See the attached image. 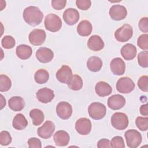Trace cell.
Instances as JSON below:
<instances>
[{
  "mask_svg": "<svg viewBox=\"0 0 148 148\" xmlns=\"http://www.w3.org/2000/svg\"><path fill=\"white\" fill-rule=\"evenodd\" d=\"M23 17L28 24L31 26H36L42 21L43 14L38 7L30 6L24 10Z\"/></svg>",
  "mask_w": 148,
  "mask_h": 148,
  "instance_id": "obj_1",
  "label": "cell"
},
{
  "mask_svg": "<svg viewBox=\"0 0 148 148\" xmlns=\"http://www.w3.org/2000/svg\"><path fill=\"white\" fill-rule=\"evenodd\" d=\"M44 24L46 29L52 32L58 31L62 27L61 19L53 13H50L46 16Z\"/></svg>",
  "mask_w": 148,
  "mask_h": 148,
  "instance_id": "obj_2",
  "label": "cell"
},
{
  "mask_svg": "<svg viewBox=\"0 0 148 148\" xmlns=\"http://www.w3.org/2000/svg\"><path fill=\"white\" fill-rule=\"evenodd\" d=\"M88 112L91 118L94 120L103 119L106 113V106L100 102H92L88 108Z\"/></svg>",
  "mask_w": 148,
  "mask_h": 148,
  "instance_id": "obj_3",
  "label": "cell"
},
{
  "mask_svg": "<svg viewBox=\"0 0 148 148\" xmlns=\"http://www.w3.org/2000/svg\"><path fill=\"white\" fill-rule=\"evenodd\" d=\"M124 136L126 140L128 147L130 148H136L138 147L142 142V135L139 131L136 130H127Z\"/></svg>",
  "mask_w": 148,
  "mask_h": 148,
  "instance_id": "obj_4",
  "label": "cell"
},
{
  "mask_svg": "<svg viewBox=\"0 0 148 148\" xmlns=\"http://www.w3.org/2000/svg\"><path fill=\"white\" fill-rule=\"evenodd\" d=\"M132 35L133 29L131 25L125 24L115 31L114 38L119 42H125L131 38Z\"/></svg>",
  "mask_w": 148,
  "mask_h": 148,
  "instance_id": "obj_5",
  "label": "cell"
},
{
  "mask_svg": "<svg viewBox=\"0 0 148 148\" xmlns=\"http://www.w3.org/2000/svg\"><path fill=\"white\" fill-rule=\"evenodd\" d=\"M111 124L116 130H125L128 125L127 116L122 112H116L111 117Z\"/></svg>",
  "mask_w": 148,
  "mask_h": 148,
  "instance_id": "obj_6",
  "label": "cell"
},
{
  "mask_svg": "<svg viewBox=\"0 0 148 148\" xmlns=\"http://www.w3.org/2000/svg\"><path fill=\"white\" fill-rule=\"evenodd\" d=\"M135 85L132 80L128 77H123L119 79L116 83L117 90L123 94H128L135 88Z\"/></svg>",
  "mask_w": 148,
  "mask_h": 148,
  "instance_id": "obj_7",
  "label": "cell"
},
{
  "mask_svg": "<svg viewBox=\"0 0 148 148\" xmlns=\"http://www.w3.org/2000/svg\"><path fill=\"white\" fill-rule=\"evenodd\" d=\"M46 34L43 29H34L28 36V39L31 44L34 46H39L42 45L45 41Z\"/></svg>",
  "mask_w": 148,
  "mask_h": 148,
  "instance_id": "obj_8",
  "label": "cell"
},
{
  "mask_svg": "<svg viewBox=\"0 0 148 148\" xmlns=\"http://www.w3.org/2000/svg\"><path fill=\"white\" fill-rule=\"evenodd\" d=\"M56 112L58 116L63 120L68 119L72 114V107L67 102H59L56 107Z\"/></svg>",
  "mask_w": 148,
  "mask_h": 148,
  "instance_id": "obj_9",
  "label": "cell"
},
{
  "mask_svg": "<svg viewBox=\"0 0 148 148\" xmlns=\"http://www.w3.org/2000/svg\"><path fill=\"white\" fill-rule=\"evenodd\" d=\"M109 14L112 19L116 21L124 20L127 15L126 8L120 5H114L109 9Z\"/></svg>",
  "mask_w": 148,
  "mask_h": 148,
  "instance_id": "obj_10",
  "label": "cell"
},
{
  "mask_svg": "<svg viewBox=\"0 0 148 148\" xmlns=\"http://www.w3.org/2000/svg\"><path fill=\"white\" fill-rule=\"evenodd\" d=\"M75 129L82 135H88L91 130V121L86 117L79 119L75 123Z\"/></svg>",
  "mask_w": 148,
  "mask_h": 148,
  "instance_id": "obj_11",
  "label": "cell"
},
{
  "mask_svg": "<svg viewBox=\"0 0 148 148\" xmlns=\"http://www.w3.org/2000/svg\"><path fill=\"white\" fill-rule=\"evenodd\" d=\"M55 130V125L51 121H46L37 130L38 135L43 139H49L53 134Z\"/></svg>",
  "mask_w": 148,
  "mask_h": 148,
  "instance_id": "obj_12",
  "label": "cell"
},
{
  "mask_svg": "<svg viewBox=\"0 0 148 148\" xmlns=\"http://www.w3.org/2000/svg\"><path fill=\"white\" fill-rule=\"evenodd\" d=\"M62 17L66 24L73 25L79 21L80 15L77 9L71 8L66 9L64 12Z\"/></svg>",
  "mask_w": 148,
  "mask_h": 148,
  "instance_id": "obj_13",
  "label": "cell"
},
{
  "mask_svg": "<svg viewBox=\"0 0 148 148\" xmlns=\"http://www.w3.org/2000/svg\"><path fill=\"white\" fill-rule=\"evenodd\" d=\"M36 57L42 63H48L53 60L54 53L50 49L41 47L36 51Z\"/></svg>",
  "mask_w": 148,
  "mask_h": 148,
  "instance_id": "obj_14",
  "label": "cell"
},
{
  "mask_svg": "<svg viewBox=\"0 0 148 148\" xmlns=\"http://www.w3.org/2000/svg\"><path fill=\"white\" fill-rule=\"evenodd\" d=\"M36 97L39 102L43 103H47L54 99V94L52 90L45 87L39 89L36 92Z\"/></svg>",
  "mask_w": 148,
  "mask_h": 148,
  "instance_id": "obj_15",
  "label": "cell"
},
{
  "mask_svg": "<svg viewBox=\"0 0 148 148\" xmlns=\"http://www.w3.org/2000/svg\"><path fill=\"white\" fill-rule=\"evenodd\" d=\"M125 104V99L120 94L113 95L108 99V106L112 110H119Z\"/></svg>",
  "mask_w": 148,
  "mask_h": 148,
  "instance_id": "obj_16",
  "label": "cell"
},
{
  "mask_svg": "<svg viewBox=\"0 0 148 148\" xmlns=\"http://www.w3.org/2000/svg\"><path fill=\"white\" fill-rule=\"evenodd\" d=\"M112 73L115 75H122L125 73V64L124 61L119 57L113 58L110 64Z\"/></svg>",
  "mask_w": 148,
  "mask_h": 148,
  "instance_id": "obj_17",
  "label": "cell"
},
{
  "mask_svg": "<svg viewBox=\"0 0 148 148\" xmlns=\"http://www.w3.org/2000/svg\"><path fill=\"white\" fill-rule=\"evenodd\" d=\"M72 76L71 68L66 65H64L56 73V78L62 83H66Z\"/></svg>",
  "mask_w": 148,
  "mask_h": 148,
  "instance_id": "obj_18",
  "label": "cell"
},
{
  "mask_svg": "<svg viewBox=\"0 0 148 148\" xmlns=\"http://www.w3.org/2000/svg\"><path fill=\"white\" fill-rule=\"evenodd\" d=\"M53 139L57 146H65L68 145L69 142L70 136L67 132L60 130L56 132L53 135Z\"/></svg>",
  "mask_w": 148,
  "mask_h": 148,
  "instance_id": "obj_19",
  "label": "cell"
},
{
  "mask_svg": "<svg viewBox=\"0 0 148 148\" xmlns=\"http://www.w3.org/2000/svg\"><path fill=\"white\" fill-rule=\"evenodd\" d=\"M87 46L92 51H98L104 47V42L99 35H94L88 39Z\"/></svg>",
  "mask_w": 148,
  "mask_h": 148,
  "instance_id": "obj_20",
  "label": "cell"
},
{
  "mask_svg": "<svg viewBox=\"0 0 148 148\" xmlns=\"http://www.w3.org/2000/svg\"><path fill=\"white\" fill-rule=\"evenodd\" d=\"M120 52L122 57L125 60H131L135 57L137 50L134 45L127 43L121 47Z\"/></svg>",
  "mask_w": 148,
  "mask_h": 148,
  "instance_id": "obj_21",
  "label": "cell"
},
{
  "mask_svg": "<svg viewBox=\"0 0 148 148\" xmlns=\"http://www.w3.org/2000/svg\"><path fill=\"white\" fill-rule=\"evenodd\" d=\"M95 91L98 96L103 97L109 95L112 93V88L108 83L101 81L96 84Z\"/></svg>",
  "mask_w": 148,
  "mask_h": 148,
  "instance_id": "obj_22",
  "label": "cell"
},
{
  "mask_svg": "<svg viewBox=\"0 0 148 148\" xmlns=\"http://www.w3.org/2000/svg\"><path fill=\"white\" fill-rule=\"evenodd\" d=\"M8 105L10 109L13 111H21L24 108L25 102L21 97L14 96L9 99Z\"/></svg>",
  "mask_w": 148,
  "mask_h": 148,
  "instance_id": "obj_23",
  "label": "cell"
},
{
  "mask_svg": "<svg viewBox=\"0 0 148 148\" xmlns=\"http://www.w3.org/2000/svg\"><path fill=\"white\" fill-rule=\"evenodd\" d=\"M16 53L17 56L21 60H27L32 54V48L27 45H20L16 47Z\"/></svg>",
  "mask_w": 148,
  "mask_h": 148,
  "instance_id": "obj_24",
  "label": "cell"
},
{
  "mask_svg": "<svg viewBox=\"0 0 148 148\" xmlns=\"http://www.w3.org/2000/svg\"><path fill=\"white\" fill-rule=\"evenodd\" d=\"M92 27L91 23L86 20L80 21L77 27V32L78 34L82 36H87L92 32Z\"/></svg>",
  "mask_w": 148,
  "mask_h": 148,
  "instance_id": "obj_25",
  "label": "cell"
},
{
  "mask_svg": "<svg viewBox=\"0 0 148 148\" xmlns=\"http://www.w3.org/2000/svg\"><path fill=\"white\" fill-rule=\"evenodd\" d=\"M12 125L17 130H23L28 125V121L23 114L18 113L14 117Z\"/></svg>",
  "mask_w": 148,
  "mask_h": 148,
  "instance_id": "obj_26",
  "label": "cell"
},
{
  "mask_svg": "<svg viewBox=\"0 0 148 148\" xmlns=\"http://www.w3.org/2000/svg\"><path fill=\"white\" fill-rule=\"evenodd\" d=\"M87 66L90 71L96 72L101 70L102 66V61L99 57L92 56L88 59Z\"/></svg>",
  "mask_w": 148,
  "mask_h": 148,
  "instance_id": "obj_27",
  "label": "cell"
},
{
  "mask_svg": "<svg viewBox=\"0 0 148 148\" xmlns=\"http://www.w3.org/2000/svg\"><path fill=\"white\" fill-rule=\"evenodd\" d=\"M29 116L32 119L34 125H39L43 123L45 119L43 112L39 109H34L29 112Z\"/></svg>",
  "mask_w": 148,
  "mask_h": 148,
  "instance_id": "obj_28",
  "label": "cell"
},
{
  "mask_svg": "<svg viewBox=\"0 0 148 148\" xmlns=\"http://www.w3.org/2000/svg\"><path fill=\"white\" fill-rule=\"evenodd\" d=\"M68 87L74 91L80 90L83 87V80L78 75H73L67 83Z\"/></svg>",
  "mask_w": 148,
  "mask_h": 148,
  "instance_id": "obj_29",
  "label": "cell"
},
{
  "mask_svg": "<svg viewBox=\"0 0 148 148\" xmlns=\"http://www.w3.org/2000/svg\"><path fill=\"white\" fill-rule=\"evenodd\" d=\"M49 79V73L47 71L44 69H38L34 75L35 81L38 84H44L46 83Z\"/></svg>",
  "mask_w": 148,
  "mask_h": 148,
  "instance_id": "obj_30",
  "label": "cell"
},
{
  "mask_svg": "<svg viewBox=\"0 0 148 148\" xmlns=\"http://www.w3.org/2000/svg\"><path fill=\"white\" fill-rule=\"evenodd\" d=\"M12 86L10 79L5 75H0V91L5 92L10 90Z\"/></svg>",
  "mask_w": 148,
  "mask_h": 148,
  "instance_id": "obj_31",
  "label": "cell"
},
{
  "mask_svg": "<svg viewBox=\"0 0 148 148\" xmlns=\"http://www.w3.org/2000/svg\"><path fill=\"white\" fill-rule=\"evenodd\" d=\"M2 46L6 49H10L16 45V41L13 37L10 35H6L1 40Z\"/></svg>",
  "mask_w": 148,
  "mask_h": 148,
  "instance_id": "obj_32",
  "label": "cell"
},
{
  "mask_svg": "<svg viewBox=\"0 0 148 148\" xmlns=\"http://www.w3.org/2000/svg\"><path fill=\"white\" fill-rule=\"evenodd\" d=\"M135 124L139 130L142 131H146L148 129V117L138 116L135 120Z\"/></svg>",
  "mask_w": 148,
  "mask_h": 148,
  "instance_id": "obj_33",
  "label": "cell"
},
{
  "mask_svg": "<svg viewBox=\"0 0 148 148\" xmlns=\"http://www.w3.org/2000/svg\"><path fill=\"white\" fill-rule=\"evenodd\" d=\"M138 61L139 65L143 68L148 66V52L147 51H142L138 55Z\"/></svg>",
  "mask_w": 148,
  "mask_h": 148,
  "instance_id": "obj_34",
  "label": "cell"
},
{
  "mask_svg": "<svg viewBox=\"0 0 148 148\" xmlns=\"http://www.w3.org/2000/svg\"><path fill=\"white\" fill-rule=\"evenodd\" d=\"M138 46L142 50L147 51L148 50V35L142 34L139 36L137 40Z\"/></svg>",
  "mask_w": 148,
  "mask_h": 148,
  "instance_id": "obj_35",
  "label": "cell"
},
{
  "mask_svg": "<svg viewBox=\"0 0 148 148\" xmlns=\"http://www.w3.org/2000/svg\"><path fill=\"white\" fill-rule=\"evenodd\" d=\"M12 142V137L7 131H2L0 132V144L2 146H7Z\"/></svg>",
  "mask_w": 148,
  "mask_h": 148,
  "instance_id": "obj_36",
  "label": "cell"
},
{
  "mask_svg": "<svg viewBox=\"0 0 148 148\" xmlns=\"http://www.w3.org/2000/svg\"><path fill=\"white\" fill-rule=\"evenodd\" d=\"M110 146L113 148H124L125 144L123 138L120 136L113 137L110 142Z\"/></svg>",
  "mask_w": 148,
  "mask_h": 148,
  "instance_id": "obj_37",
  "label": "cell"
},
{
  "mask_svg": "<svg viewBox=\"0 0 148 148\" xmlns=\"http://www.w3.org/2000/svg\"><path fill=\"white\" fill-rule=\"evenodd\" d=\"M139 88L143 91L147 92L148 91V76L143 75L139 77L138 81Z\"/></svg>",
  "mask_w": 148,
  "mask_h": 148,
  "instance_id": "obj_38",
  "label": "cell"
},
{
  "mask_svg": "<svg viewBox=\"0 0 148 148\" xmlns=\"http://www.w3.org/2000/svg\"><path fill=\"white\" fill-rule=\"evenodd\" d=\"M76 5L79 9L86 10L90 8L91 1L90 0H76Z\"/></svg>",
  "mask_w": 148,
  "mask_h": 148,
  "instance_id": "obj_39",
  "label": "cell"
},
{
  "mask_svg": "<svg viewBox=\"0 0 148 148\" xmlns=\"http://www.w3.org/2000/svg\"><path fill=\"white\" fill-rule=\"evenodd\" d=\"M66 0H52L51 5L53 8L57 10H61L65 8L66 6Z\"/></svg>",
  "mask_w": 148,
  "mask_h": 148,
  "instance_id": "obj_40",
  "label": "cell"
},
{
  "mask_svg": "<svg viewBox=\"0 0 148 148\" xmlns=\"http://www.w3.org/2000/svg\"><path fill=\"white\" fill-rule=\"evenodd\" d=\"M138 26L141 31L143 32H148V18L147 17H142L139 21Z\"/></svg>",
  "mask_w": 148,
  "mask_h": 148,
  "instance_id": "obj_41",
  "label": "cell"
},
{
  "mask_svg": "<svg viewBox=\"0 0 148 148\" xmlns=\"http://www.w3.org/2000/svg\"><path fill=\"white\" fill-rule=\"evenodd\" d=\"M28 145L29 148H40L42 143L40 140L36 138H31L28 140Z\"/></svg>",
  "mask_w": 148,
  "mask_h": 148,
  "instance_id": "obj_42",
  "label": "cell"
},
{
  "mask_svg": "<svg viewBox=\"0 0 148 148\" xmlns=\"http://www.w3.org/2000/svg\"><path fill=\"white\" fill-rule=\"evenodd\" d=\"M97 147L98 148H102V147H111L110 146V140L108 139H100L97 143Z\"/></svg>",
  "mask_w": 148,
  "mask_h": 148,
  "instance_id": "obj_43",
  "label": "cell"
},
{
  "mask_svg": "<svg viewBox=\"0 0 148 148\" xmlns=\"http://www.w3.org/2000/svg\"><path fill=\"white\" fill-rule=\"evenodd\" d=\"M140 113L143 116H147L148 115V109H147V105H142L140 107Z\"/></svg>",
  "mask_w": 148,
  "mask_h": 148,
  "instance_id": "obj_44",
  "label": "cell"
},
{
  "mask_svg": "<svg viewBox=\"0 0 148 148\" xmlns=\"http://www.w3.org/2000/svg\"><path fill=\"white\" fill-rule=\"evenodd\" d=\"M1 109H2L4 108V106H5L6 105V99L3 98V96L2 94H1Z\"/></svg>",
  "mask_w": 148,
  "mask_h": 148,
  "instance_id": "obj_45",
  "label": "cell"
}]
</instances>
